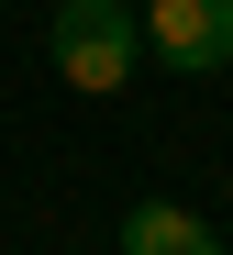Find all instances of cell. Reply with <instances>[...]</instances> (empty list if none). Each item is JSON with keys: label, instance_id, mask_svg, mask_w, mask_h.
Returning a JSON list of instances; mask_svg holds the SVG:
<instances>
[{"label": "cell", "instance_id": "cell-1", "mask_svg": "<svg viewBox=\"0 0 233 255\" xmlns=\"http://www.w3.org/2000/svg\"><path fill=\"white\" fill-rule=\"evenodd\" d=\"M56 78L67 89H89V100H111V89H133V67H145V11L133 0H56Z\"/></svg>", "mask_w": 233, "mask_h": 255}, {"label": "cell", "instance_id": "cell-3", "mask_svg": "<svg viewBox=\"0 0 233 255\" xmlns=\"http://www.w3.org/2000/svg\"><path fill=\"white\" fill-rule=\"evenodd\" d=\"M111 244H122V255H222V233L200 222V211H178V200H133Z\"/></svg>", "mask_w": 233, "mask_h": 255}, {"label": "cell", "instance_id": "cell-4", "mask_svg": "<svg viewBox=\"0 0 233 255\" xmlns=\"http://www.w3.org/2000/svg\"><path fill=\"white\" fill-rule=\"evenodd\" d=\"M133 11H145V0H133Z\"/></svg>", "mask_w": 233, "mask_h": 255}, {"label": "cell", "instance_id": "cell-2", "mask_svg": "<svg viewBox=\"0 0 233 255\" xmlns=\"http://www.w3.org/2000/svg\"><path fill=\"white\" fill-rule=\"evenodd\" d=\"M145 56L178 78L233 67V0H145Z\"/></svg>", "mask_w": 233, "mask_h": 255}]
</instances>
